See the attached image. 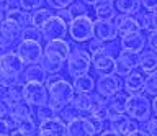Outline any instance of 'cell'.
I'll use <instances>...</instances> for the list:
<instances>
[{"instance_id": "6da1fadb", "label": "cell", "mask_w": 157, "mask_h": 136, "mask_svg": "<svg viewBox=\"0 0 157 136\" xmlns=\"http://www.w3.org/2000/svg\"><path fill=\"white\" fill-rule=\"evenodd\" d=\"M71 52H72V48L69 45V41H66L64 38L62 40L48 41L46 46H44V57L41 64L48 71V74L56 76L62 71L64 62H67Z\"/></svg>"}, {"instance_id": "7a4b0ae2", "label": "cell", "mask_w": 157, "mask_h": 136, "mask_svg": "<svg viewBox=\"0 0 157 136\" xmlns=\"http://www.w3.org/2000/svg\"><path fill=\"white\" fill-rule=\"evenodd\" d=\"M48 90H49V103L52 105V108L57 113L66 105L72 103L77 95L75 89H74V84L62 79V77H49Z\"/></svg>"}, {"instance_id": "3957f363", "label": "cell", "mask_w": 157, "mask_h": 136, "mask_svg": "<svg viewBox=\"0 0 157 136\" xmlns=\"http://www.w3.org/2000/svg\"><path fill=\"white\" fill-rule=\"evenodd\" d=\"M152 102L147 99L146 94H131L129 99H128V110L126 113L131 116L132 120L136 121H146L151 118V113H152Z\"/></svg>"}, {"instance_id": "277c9868", "label": "cell", "mask_w": 157, "mask_h": 136, "mask_svg": "<svg viewBox=\"0 0 157 136\" xmlns=\"http://www.w3.org/2000/svg\"><path fill=\"white\" fill-rule=\"evenodd\" d=\"M92 67V54L85 49H74L67 59V72L71 77H78L88 74Z\"/></svg>"}, {"instance_id": "5b68a950", "label": "cell", "mask_w": 157, "mask_h": 136, "mask_svg": "<svg viewBox=\"0 0 157 136\" xmlns=\"http://www.w3.org/2000/svg\"><path fill=\"white\" fill-rule=\"evenodd\" d=\"M69 36L75 43H87L93 40V21L88 15L75 17L69 25Z\"/></svg>"}, {"instance_id": "8992f818", "label": "cell", "mask_w": 157, "mask_h": 136, "mask_svg": "<svg viewBox=\"0 0 157 136\" xmlns=\"http://www.w3.org/2000/svg\"><path fill=\"white\" fill-rule=\"evenodd\" d=\"M2 49L5 51L10 46H18L25 40V28L17 21L5 18L2 20Z\"/></svg>"}, {"instance_id": "52a82bcc", "label": "cell", "mask_w": 157, "mask_h": 136, "mask_svg": "<svg viewBox=\"0 0 157 136\" xmlns=\"http://www.w3.org/2000/svg\"><path fill=\"white\" fill-rule=\"evenodd\" d=\"M17 52L21 56V59L26 62L28 66L31 64H39L44 57V48L41 43L36 40H23L17 46Z\"/></svg>"}, {"instance_id": "ba28073f", "label": "cell", "mask_w": 157, "mask_h": 136, "mask_svg": "<svg viewBox=\"0 0 157 136\" xmlns=\"http://www.w3.org/2000/svg\"><path fill=\"white\" fill-rule=\"evenodd\" d=\"M23 97L33 107L49 103V90L41 82H25L23 84Z\"/></svg>"}, {"instance_id": "9c48e42d", "label": "cell", "mask_w": 157, "mask_h": 136, "mask_svg": "<svg viewBox=\"0 0 157 136\" xmlns=\"http://www.w3.org/2000/svg\"><path fill=\"white\" fill-rule=\"evenodd\" d=\"M105 102L106 99L103 97L101 94H93V92H88V94H77L75 95V100H74V103H75L78 108L83 111V115H90V113H95L98 111L100 108L105 107Z\"/></svg>"}, {"instance_id": "30bf717a", "label": "cell", "mask_w": 157, "mask_h": 136, "mask_svg": "<svg viewBox=\"0 0 157 136\" xmlns=\"http://www.w3.org/2000/svg\"><path fill=\"white\" fill-rule=\"evenodd\" d=\"M25 62L17 51H5L0 56V72L8 76H21L25 72Z\"/></svg>"}, {"instance_id": "8fae6325", "label": "cell", "mask_w": 157, "mask_h": 136, "mask_svg": "<svg viewBox=\"0 0 157 136\" xmlns=\"http://www.w3.org/2000/svg\"><path fill=\"white\" fill-rule=\"evenodd\" d=\"M93 38L101 43H110L118 38V28L113 20H100L93 21Z\"/></svg>"}, {"instance_id": "7c38bea8", "label": "cell", "mask_w": 157, "mask_h": 136, "mask_svg": "<svg viewBox=\"0 0 157 136\" xmlns=\"http://www.w3.org/2000/svg\"><path fill=\"white\" fill-rule=\"evenodd\" d=\"M67 33H69V25L57 15H54L51 20L46 23V26L43 28V38L46 41L62 40V38H66Z\"/></svg>"}, {"instance_id": "4fadbf2b", "label": "cell", "mask_w": 157, "mask_h": 136, "mask_svg": "<svg viewBox=\"0 0 157 136\" xmlns=\"http://www.w3.org/2000/svg\"><path fill=\"white\" fill-rule=\"evenodd\" d=\"M92 66L100 76L115 74L116 71V59L111 54H108L105 49L92 54Z\"/></svg>"}, {"instance_id": "5bb4252c", "label": "cell", "mask_w": 157, "mask_h": 136, "mask_svg": "<svg viewBox=\"0 0 157 136\" xmlns=\"http://www.w3.org/2000/svg\"><path fill=\"white\" fill-rule=\"evenodd\" d=\"M38 136H67V123L59 115L46 121H41Z\"/></svg>"}, {"instance_id": "9a60e30c", "label": "cell", "mask_w": 157, "mask_h": 136, "mask_svg": "<svg viewBox=\"0 0 157 136\" xmlns=\"http://www.w3.org/2000/svg\"><path fill=\"white\" fill-rule=\"evenodd\" d=\"M121 79L118 74H108V76H100L97 82V92L101 94L105 99L121 92Z\"/></svg>"}, {"instance_id": "2e32d148", "label": "cell", "mask_w": 157, "mask_h": 136, "mask_svg": "<svg viewBox=\"0 0 157 136\" xmlns=\"http://www.w3.org/2000/svg\"><path fill=\"white\" fill-rule=\"evenodd\" d=\"M139 67V54L137 52H128V51H123L116 59V71L115 74L118 76H129L132 71Z\"/></svg>"}, {"instance_id": "e0dca14e", "label": "cell", "mask_w": 157, "mask_h": 136, "mask_svg": "<svg viewBox=\"0 0 157 136\" xmlns=\"http://www.w3.org/2000/svg\"><path fill=\"white\" fill-rule=\"evenodd\" d=\"M120 43H121L123 51H128V52H137V54H141V52L144 51V48H146L147 36L139 30V31L131 33V35L123 36L121 40H120Z\"/></svg>"}, {"instance_id": "ac0fdd59", "label": "cell", "mask_w": 157, "mask_h": 136, "mask_svg": "<svg viewBox=\"0 0 157 136\" xmlns=\"http://www.w3.org/2000/svg\"><path fill=\"white\" fill-rule=\"evenodd\" d=\"M128 99H129V95H124V94H121V92L108 97L106 102H105V108L108 111V118L111 120V118H115V116L121 115V113H126Z\"/></svg>"}, {"instance_id": "d6986e66", "label": "cell", "mask_w": 157, "mask_h": 136, "mask_svg": "<svg viewBox=\"0 0 157 136\" xmlns=\"http://www.w3.org/2000/svg\"><path fill=\"white\" fill-rule=\"evenodd\" d=\"M113 21H115V25L118 28V35H120V38L126 36V35H131V33L141 30V26H139V23H137L134 15L118 13V15L113 18Z\"/></svg>"}, {"instance_id": "ffe728a7", "label": "cell", "mask_w": 157, "mask_h": 136, "mask_svg": "<svg viewBox=\"0 0 157 136\" xmlns=\"http://www.w3.org/2000/svg\"><path fill=\"white\" fill-rule=\"evenodd\" d=\"M92 123L88 121L87 116H80L67 123V136H95Z\"/></svg>"}, {"instance_id": "44dd1931", "label": "cell", "mask_w": 157, "mask_h": 136, "mask_svg": "<svg viewBox=\"0 0 157 136\" xmlns=\"http://www.w3.org/2000/svg\"><path fill=\"white\" fill-rule=\"evenodd\" d=\"M92 7L97 18H100V20H113L118 15L116 3L113 0H95Z\"/></svg>"}, {"instance_id": "7402d4cb", "label": "cell", "mask_w": 157, "mask_h": 136, "mask_svg": "<svg viewBox=\"0 0 157 136\" xmlns=\"http://www.w3.org/2000/svg\"><path fill=\"white\" fill-rule=\"evenodd\" d=\"M110 130L118 131V133L126 136L129 131L137 130V125H136V120H132L129 115L121 113V115H118V116H115V118L110 120Z\"/></svg>"}, {"instance_id": "603a6c76", "label": "cell", "mask_w": 157, "mask_h": 136, "mask_svg": "<svg viewBox=\"0 0 157 136\" xmlns=\"http://www.w3.org/2000/svg\"><path fill=\"white\" fill-rule=\"evenodd\" d=\"M23 79L26 82H41V84H44V82L49 80V77H48V71L39 62V64H31L26 67V71L23 74Z\"/></svg>"}, {"instance_id": "cb8c5ba5", "label": "cell", "mask_w": 157, "mask_h": 136, "mask_svg": "<svg viewBox=\"0 0 157 136\" xmlns=\"http://www.w3.org/2000/svg\"><path fill=\"white\" fill-rule=\"evenodd\" d=\"M139 69L146 76L157 72V52L155 51H142L139 54Z\"/></svg>"}, {"instance_id": "d4e9b609", "label": "cell", "mask_w": 157, "mask_h": 136, "mask_svg": "<svg viewBox=\"0 0 157 136\" xmlns=\"http://www.w3.org/2000/svg\"><path fill=\"white\" fill-rule=\"evenodd\" d=\"M144 84H146V77L142 76L141 72H134V71H132L129 76L124 77V90L129 95L144 90Z\"/></svg>"}, {"instance_id": "484cf974", "label": "cell", "mask_w": 157, "mask_h": 136, "mask_svg": "<svg viewBox=\"0 0 157 136\" xmlns=\"http://www.w3.org/2000/svg\"><path fill=\"white\" fill-rule=\"evenodd\" d=\"M10 115L17 120H21V118H26V116H31L33 115V105L26 102L25 99L18 100V102H13L10 103Z\"/></svg>"}, {"instance_id": "4316f807", "label": "cell", "mask_w": 157, "mask_h": 136, "mask_svg": "<svg viewBox=\"0 0 157 136\" xmlns=\"http://www.w3.org/2000/svg\"><path fill=\"white\" fill-rule=\"evenodd\" d=\"M56 15V13H52L51 8H38V10L31 12V26H36L39 30H43L44 26H46V23L51 20V18Z\"/></svg>"}, {"instance_id": "83f0119b", "label": "cell", "mask_w": 157, "mask_h": 136, "mask_svg": "<svg viewBox=\"0 0 157 136\" xmlns=\"http://www.w3.org/2000/svg\"><path fill=\"white\" fill-rule=\"evenodd\" d=\"M72 84H74V89H75L77 94H88V92H93V89L97 87L95 79H93L90 74L75 77Z\"/></svg>"}, {"instance_id": "f1b7e54d", "label": "cell", "mask_w": 157, "mask_h": 136, "mask_svg": "<svg viewBox=\"0 0 157 136\" xmlns=\"http://www.w3.org/2000/svg\"><path fill=\"white\" fill-rule=\"evenodd\" d=\"M116 10L120 13H126V15H136L141 10V0H115Z\"/></svg>"}, {"instance_id": "f546056e", "label": "cell", "mask_w": 157, "mask_h": 136, "mask_svg": "<svg viewBox=\"0 0 157 136\" xmlns=\"http://www.w3.org/2000/svg\"><path fill=\"white\" fill-rule=\"evenodd\" d=\"M7 18H10V20H13V21H17L18 25H21L23 28L31 26V13H28L26 10H23V8H15V10L8 12Z\"/></svg>"}, {"instance_id": "4dcf8cb0", "label": "cell", "mask_w": 157, "mask_h": 136, "mask_svg": "<svg viewBox=\"0 0 157 136\" xmlns=\"http://www.w3.org/2000/svg\"><path fill=\"white\" fill-rule=\"evenodd\" d=\"M57 115L61 116L64 121H67V123H69V121H72V120H75V118H80V116H85V115H83V111L78 108L74 102H72V103H69V105H66Z\"/></svg>"}, {"instance_id": "1f68e13d", "label": "cell", "mask_w": 157, "mask_h": 136, "mask_svg": "<svg viewBox=\"0 0 157 136\" xmlns=\"http://www.w3.org/2000/svg\"><path fill=\"white\" fill-rule=\"evenodd\" d=\"M136 20L137 23H139V26H141V30H144V31H155L157 28H155V21H154V15H152L151 12H147V13H141V12H137L136 13Z\"/></svg>"}, {"instance_id": "d6a6232c", "label": "cell", "mask_w": 157, "mask_h": 136, "mask_svg": "<svg viewBox=\"0 0 157 136\" xmlns=\"http://www.w3.org/2000/svg\"><path fill=\"white\" fill-rule=\"evenodd\" d=\"M17 130H21L23 133H26L29 136H38L39 126L36 125V121H34L31 116H26V118L18 120V128Z\"/></svg>"}, {"instance_id": "836d02e7", "label": "cell", "mask_w": 157, "mask_h": 136, "mask_svg": "<svg viewBox=\"0 0 157 136\" xmlns=\"http://www.w3.org/2000/svg\"><path fill=\"white\" fill-rule=\"evenodd\" d=\"M54 116H57V111L52 108L51 103L39 105L38 108H36V118H38L39 123H41V121H46L49 118H54Z\"/></svg>"}, {"instance_id": "e575fe53", "label": "cell", "mask_w": 157, "mask_h": 136, "mask_svg": "<svg viewBox=\"0 0 157 136\" xmlns=\"http://www.w3.org/2000/svg\"><path fill=\"white\" fill-rule=\"evenodd\" d=\"M144 92L147 95H157V72L149 74L146 77V84H144Z\"/></svg>"}, {"instance_id": "d590c367", "label": "cell", "mask_w": 157, "mask_h": 136, "mask_svg": "<svg viewBox=\"0 0 157 136\" xmlns=\"http://www.w3.org/2000/svg\"><path fill=\"white\" fill-rule=\"evenodd\" d=\"M18 2H20V7H21L23 10L34 12V10H38V8H41L46 0H18Z\"/></svg>"}, {"instance_id": "8d00e7d4", "label": "cell", "mask_w": 157, "mask_h": 136, "mask_svg": "<svg viewBox=\"0 0 157 136\" xmlns=\"http://www.w3.org/2000/svg\"><path fill=\"white\" fill-rule=\"evenodd\" d=\"M87 118H88V121L92 123L93 130H95V133H97V134H100L101 131H103V128H105V120H103V118H100V116H98V115H95V113H90V115H87Z\"/></svg>"}, {"instance_id": "74e56055", "label": "cell", "mask_w": 157, "mask_h": 136, "mask_svg": "<svg viewBox=\"0 0 157 136\" xmlns=\"http://www.w3.org/2000/svg\"><path fill=\"white\" fill-rule=\"evenodd\" d=\"M25 40H36V41L44 40L43 38V30H39V28H36V26L25 28Z\"/></svg>"}, {"instance_id": "f35d334b", "label": "cell", "mask_w": 157, "mask_h": 136, "mask_svg": "<svg viewBox=\"0 0 157 136\" xmlns=\"http://www.w3.org/2000/svg\"><path fill=\"white\" fill-rule=\"evenodd\" d=\"M69 10L74 17H82V15H88V10L85 7V2H74L71 7H69Z\"/></svg>"}, {"instance_id": "ab89813d", "label": "cell", "mask_w": 157, "mask_h": 136, "mask_svg": "<svg viewBox=\"0 0 157 136\" xmlns=\"http://www.w3.org/2000/svg\"><path fill=\"white\" fill-rule=\"evenodd\" d=\"M49 8L52 10H62V8H69L74 3V0H46Z\"/></svg>"}, {"instance_id": "60d3db41", "label": "cell", "mask_w": 157, "mask_h": 136, "mask_svg": "<svg viewBox=\"0 0 157 136\" xmlns=\"http://www.w3.org/2000/svg\"><path fill=\"white\" fill-rule=\"evenodd\" d=\"M151 136H157V115L151 116L149 120L146 121V128H144Z\"/></svg>"}, {"instance_id": "b9f144b4", "label": "cell", "mask_w": 157, "mask_h": 136, "mask_svg": "<svg viewBox=\"0 0 157 136\" xmlns=\"http://www.w3.org/2000/svg\"><path fill=\"white\" fill-rule=\"evenodd\" d=\"M56 15H57V17H61L62 20L67 23V25H71V23L74 21V18H75V17H74L72 13H71V10H69V8H62V10H57V12H56Z\"/></svg>"}, {"instance_id": "7bdbcfd3", "label": "cell", "mask_w": 157, "mask_h": 136, "mask_svg": "<svg viewBox=\"0 0 157 136\" xmlns=\"http://www.w3.org/2000/svg\"><path fill=\"white\" fill-rule=\"evenodd\" d=\"M103 45H105V43H101V41H98L93 38V40H90V43H88V52H90V54H95V52L101 51Z\"/></svg>"}, {"instance_id": "ee69618b", "label": "cell", "mask_w": 157, "mask_h": 136, "mask_svg": "<svg viewBox=\"0 0 157 136\" xmlns=\"http://www.w3.org/2000/svg\"><path fill=\"white\" fill-rule=\"evenodd\" d=\"M142 7H144V10L147 12H155L157 10V0H141Z\"/></svg>"}, {"instance_id": "f6af8a7d", "label": "cell", "mask_w": 157, "mask_h": 136, "mask_svg": "<svg viewBox=\"0 0 157 136\" xmlns=\"http://www.w3.org/2000/svg\"><path fill=\"white\" fill-rule=\"evenodd\" d=\"M147 45H149V48L152 51L157 52V30L152 31L149 36H147Z\"/></svg>"}, {"instance_id": "bcb514c9", "label": "cell", "mask_w": 157, "mask_h": 136, "mask_svg": "<svg viewBox=\"0 0 157 136\" xmlns=\"http://www.w3.org/2000/svg\"><path fill=\"white\" fill-rule=\"evenodd\" d=\"M126 136H151V134L147 133L144 128H137V130H134V131H129Z\"/></svg>"}, {"instance_id": "7dc6e473", "label": "cell", "mask_w": 157, "mask_h": 136, "mask_svg": "<svg viewBox=\"0 0 157 136\" xmlns=\"http://www.w3.org/2000/svg\"><path fill=\"white\" fill-rule=\"evenodd\" d=\"M98 136H124V134L118 133V131H113V130H105V131H101Z\"/></svg>"}, {"instance_id": "c3c4849f", "label": "cell", "mask_w": 157, "mask_h": 136, "mask_svg": "<svg viewBox=\"0 0 157 136\" xmlns=\"http://www.w3.org/2000/svg\"><path fill=\"white\" fill-rule=\"evenodd\" d=\"M10 136H29V134H26V133H23L21 130H13V133L10 134Z\"/></svg>"}, {"instance_id": "681fc988", "label": "cell", "mask_w": 157, "mask_h": 136, "mask_svg": "<svg viewBox=\"0 0 157 136\" xmlns=\"http://www.w3.org/2000/svg\"><path fill=\"white\" fill-rule=\"evenodd\" d=\"M152 110H154V113L157 115V95L154 97V100H152Z\"/></svg>"}, {"instance_id": "f907efd6", "label": "cell", "mask_w": 157, "mask_h": 136, "mask_svg": "<svg viewBox=\"0 0 157 136\" xmlns=\"http://www.w3.org/2000/svg\"><path fill=\"white\" fill-rule=\"evenodd\" d=\"M152 15H154V21H155V28H157V10L152 12Z\"/></svg>"}, {"instance_id": "816d5d0a", "label": "cell", "mask_w": 157, "mask_h": 136, "mask_svg": "<svg viewBox=\"0 0 157 136\" xmlns=\"http://www.w3.org/2000/svg\"><path fill=\"white\" fill-rule=\"evenodd\" d=\"M83 2H85V3H90V5H92V3L95 2V0H83Z\"/></svg>"}, {"instance_id": "f5cc1de1", "label": "cell", "mask_w": 157, "mask_h": 136, "mask_svg": "<svg viewBox=\"0 0 157 136\" xmlns=\"http://www.w3.org/2000/svg\"><path fill=\"white\" fill-rule=\"evenodd\" d=\"M2 136H10V134H2Z\"/></svg>"}, {"instance_id": "db71d44e", "label": "cell", "mask_w": 157, "mask_h": 136, "mask_svg": "<svg viewBox=\"0 0 157 136\" xmlns=\"http://www.w3.org/2000/svg\"><path fill=\"white\" fill-rule=\"evenodd\" d=\"M2 2H8V0H2Z\"/></svg>"}]
</instances>
